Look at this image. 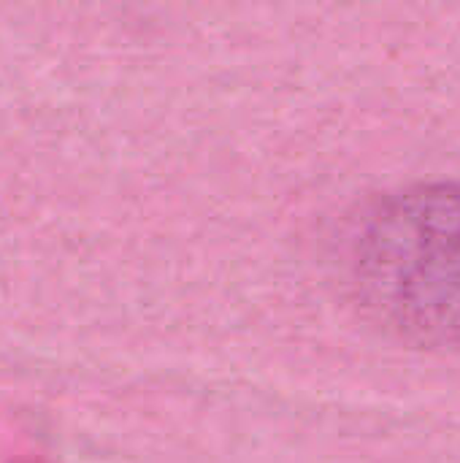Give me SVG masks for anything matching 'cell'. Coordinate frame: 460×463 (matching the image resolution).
Instances as JSON below:
<instances>
[{
  "mask_svg": "<svg viewBox=\"0 0 460 463\" xmlns=\"http://www.w3.org/2000/svg\"><path fill=\"white\" fill-rule=\"evenodd\" d=\"M352 279L393 334L460 347V182L415 184L377 201L355 233Z\"/></svg>",
  "mask_w": 460,
  "mask_h": 463,
  "instance_id": "obj_1",
  "label": "cell"
}]
</instances>
